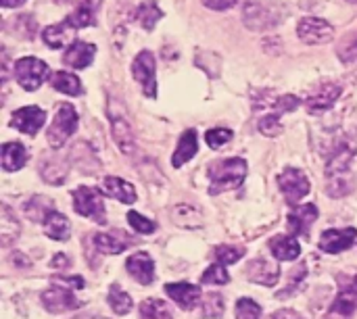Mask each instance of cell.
Returning <instances> with one entry per match:
<instances>
[{"instance_id":"obj_51","label":"cell","mask_w":357,"mask_h":319,"mask_svg":"<svg viewBox=\"0 0 357 319\" xmlns=\"http://www.w3.org/2000/svg\"><path fill=\"white\" fill-rule=\"evenodd\" d=\"M25 0H0V4L4 6V8H17V6H21Z\"/></svg>"},{"instance_id":"obj_13","label":"cell","mask_w":357,"mask_h":319,"mask_svg":"<svg viewBox=\"0 0 357 319\" xmlns=\"http://www.w3.org/2000/svg\"><path fill=\"white\" fill-rule=\"evenodd\" d=\"M44 121H46V113L40 107H23V109L15 111L13 119H10V123L27 136H36L38 130L44 125Z\"/></svg>"},{"instance_id":"obj_28","label":"cell","mask_w":357,"mask_h":319,"mask_svg":"<svg viewBox=\"0 0 357 319\" xmlns=\"http://www.w3.org/2000/svg\"><path fill=\"white\" fill-rule=\"evenodd\" d=\"M44 232L52 240H59V242L67 240L69 238V221H67V217L61 215L59 211H50L46 215V219H44Z\"/></svg>"},{"instance_id":"obj_4","label":"cell","mask_w":357,"mask_h":319,"mask_svg":"<svg viewBox=\"0 0 357 319\" xmlns=\"http://www.w3.org/2000/svg\"><path fill=\"white\" fill-rule=\"evenodd\" d=\"M73 207L82 217H88V219H92V221H96L100 226L107 224L102 199L94 188L79 186L77 190H73Z\"/></svg>"},{"instance_id":"obj_15","label":"cell","mask_w":357,"mask_h":319,"mask_svg":"<svg viewBox=\"0 0 357 319\" xmlns=\"http://www.w3.org/2000/svg\"><path fill=\"white\" fill-rule=\"evenodd\" d=\"M247 278L255 284H261V286H274L280 278V267L278 263L274 261H268V259H255L247 265L245 270Z\"/></svg>"},{"instance_id":"obj_9","label":"cell","mask_w":357,"mask_h":319,"mask_svg":"<svg viewBox=\"0 0 357 319\" xmlns=\"http://www.w3.org/2000/svg\"><path fill=\"white\" fill-rule=\"evenodd\" d=\"M243 21L253 31H266L280 21V13L261 2H249L243 10Z\"/></svg>"},{"instance_id":"obj_31","label":"cell","mask_w":357,"mask_h":319,"mask_svg":"<svg viewBox=\"0 0 357 319\" xmlns=\"http://www.w3.org/2000/svg\"><path fill=\"white\" fill-rule=\"evenodd\" d=\"M172 219H174L180 228H186V230H197V228L203 226L201 213H199L195 207H190V205H178V207H174Z\"/></svg>"},{"instance_id":"obj_1","label":"cell","mask_w":357,"mask_h":319,"mask_svg":"<svg viewBox=\"0 0 357 319\" xmlns=\"http://www.w3.org/2000/svg\"><path fill=\"white\" fill-rule=\"evenodd\" d=\"M247 161L241 157H232V159H224V161H215L209 165V194H220L226 190H234L238 188L245 178H247Z\"/></svg>"},{"instance_id":"obj_37","label":"cell","mask_w":357,"mask_h":319,"mask_svg":"<svg viewBox=\"0 0 357 319\" xmlns=\"http://www.w3.org/2000/svg\"><path fill=\"white\" fill-rule=\"evenodd\" d=\"M337 56H339V61L341 63H345V65H349V63H356L357 61V31H351V33H347L341 42H339V46H337Z\"/></svg>"},{"instance_id":"obj_11","label":"cell","mask_w":357,"mask_h":319,"mask_svg":"<svg viewBox=\"0 0 357 319\" xmlns=\"http://www.w3.org/2000/svg\"><path fill=\"white\" fill-rule=\"evenodd\" d=\"M357 240V230L356 228H341V230H326L320 236V249L324 253L337 255L347 251L354 242Z\"/></svg>"},{"instance_id":"obj_54","label":"cell","mask_w":357,"mask_h":319,"mask_svg":"<svg viewBox=\"0 0 357 319\" xmlns=\"http://www.w3.org/2000/svg\"><path fill=\"white\" fill-rule=\"evenodd\" d=\"M59 2H63V0H59Z\"/></svg>"},{"instance_id":"obj_12","label":"cell","mask_w":357,"mask_h":319,"mask_svg":"<svg viewBox=\"0 0 357 319\" xmlns=\"http://www.w3.org/2000/svg\"><path fill=\"white\" fill-rule=\"evenodd\" d=\"M165 295L182 309L190 311L201 303V288L188 282H176V284H165Z\"/></svg>"},{"instance_id":"obj_33","label":"cell","mask_w":357,"mask_h":319,"mask_svg":"<svg viewBox=\"0 0 357 319\" xmlns=\"http://www.w3.org/2000/svg\"><path fill=\"white\" fill-rule=\"evenodd\" d=\"M40 173L44 178V182L48 184H63L65 182V176H67V163L61 161V159H52V161H44L40 165Z\"/></svg>"},{"instance_id":"obj_34","label":"cell","mask_w":357,"mask_h":319,"mask_svg":"<svg viewBox=\"0 0 357 319\" xmlns=\"http://www.w3.org/2000/svg\"><path fill=\"white\" fill-rule=\"evenodd\" d=\"M92 242H94L96 251L105 253V255H119V253H123L128 249V244L123 240H119L117 236H113V234H94Z\"/></svg>"},{"instance_id":"obj_2","label":"cell","mask_w":357,"mask_h":319,"mask_svg":"<svg viewBox=\"0 0 357 319\" xmlns=\"http://www.w3.org/2000/svg\"><path fill=\"white\" fill-rule=\"evenodd\" d=\"M107 115L113 127V138L119 146V150L123 155H132L136 150V136H134V127L130 123V117L126 115L123 107L115 100L109 98V107H107Z\"/></svg>"},{"instance_id":"obj_46","label":"cell","mask_w":357,"mask_h":319,"mask_svg":"<svg viewBox=\"0 0 357 319\" xmlns=\"http://www.w3.org/2000/svg\"><path fill=\"white\" fill-rule=\"evenodd\" d=\"M303 278H305V265L297 267V272L293 274V284H291V286H289L287 290L278 293V299H287V297H289V295H291V293H293V290L297 288V284H299V282H301Z\"/></svg>"},{"instance_id":"obj_38","label":"cell","mask_w":357,"mask_h":319,"mask_svg":"<svg viewBox=\"0 0 357 319\" xmlns=\"http://www.w3.org/2000/svg\"><path fill=\"white\" fill-rule=\"evenodd\" d=\"M50 211H54V209H52V203L46 201L44 196H33V199L25 205V213H27V217L33 219V221H42V224H44V219H46V215H48Z\"/></svg>"},{"instance_id":"obj_40","label":"cell","mask_w":357,"mask_h":319,"mask_svg":"<svg viewBox=\"0 0 357 319\" xmlns=\"http://www.w3.org/2000/svg\"><path fill=\"white\" fill-rule=\"evenodd\" d=\"M203 316L205 318H222L224 316V297L209 293L203 297Z\"/></svg>"},{"instance_id":"obj_25","label":"cell","mask_w":357,"mask_h":319,"mask_svg":"<svg viewBox=\"0 0 357 319\" xmlns=\"http://www.w3.org/2000/svg\"><path fill=\"white\" fill-rule=\"evenodd\" d=\"M270 251L280 261H295L301 255V247L291 236H276L270 240Z\"/></svg>"},{"instance_id":"obj_26","label":"cell","mask_w":357,"mask_h":319,"mask_svg":"<svg viewBox=\"0 0 357 319\" xmlns=\"http://www.w3.org/2000/svg\"><path fill=\"white\" fill-rule=\"evenodd\" d=\"M27 150L21 142H6L2 146V167L4 171H17L25 165Z\"/></svg>"},{"instance_id":"obj_30","label":"cell","mask_w":357,"mask_h":319,"mask_svg":"<svg viewBox=\"0 0 357 319\" xmlns=\"http://www.w3.org/2000/svg\"><path fill=\"white\" fill-rule=\"evenodd\" d=\"M356 309L357 293L356 290H351V288H347V290H343V293L335 299V303H333V307H331V316H333V318L349 319L356 313Z\"/></svg>"},{"instance_id":"obj_22","label":"cell","mask_w":357,"mask_h":319,"mask_svg":"<svg viewBox=\"0 0 357 319\" xmlns=\"http://www.w3.org/2000/svg\"><path fill=\"white\" fill-rule=\"evenodd\" d=\"M102 192L111 199H117L119 203H126V205H132L138 199L134 186L121 178H115V176H107L102 180Z\"/></svg>"},{"instance_id":"obj_47","label":"cell","mask_w":357,"mask_h":319,"mask_svg":"<svg viewBox=\"0 0 357 319\" xmlns=\"http://www.w3.org/2000/svg\"><path fill=\"white\" fill-rule=\"evenodd\" d=\"M238 0H203V4L211 10H226L232 8Z\"/></svg>"},{"instance_id":"obj_49","label":"cell","mask_w":357,"mask_h":319,"mask_svg":"<svg viewBox=\"0 0 357 319\" xmlns=\"http://www.w3.org/2000/svg\"><path fill=\"white\" fill-rule=\"evenodd\" d=\"M270 319H301L295 311H291V309H282V311H276L274 316Z\"/></svg>"},{"instance_id":"obj_52","label":"cell","mask_w":357,"mask_h":319,"mask_svg":"<svg viewBox=\"0 0 357 319\" xmlns=\"http://www.w3.org/2000/svg\"><path fill=\"white\" fill-rule=\"evenodd\" d=\"M345 2H351V4H357V0H345Z\"/></svg>"},{"instance_id":"obj_53","label":"cell","mask_w":357,"mask_h":319,"mask_svg":"<svg viewBox=\"0 0 357 319\" xmlns=\"http://www.w3.org/2000/svg\"><path fill=\"white\" fill-rule=\"evenodd\" d=\"M356 284H357V278H356Z\"/></svg>"},{"instance_id":"obj_42","label":"cell","mask_w":357,"mask_h":319,"mask_svg":"<svg viewBox=\"0 0 357 319\" xmlns=\"http://www.w3.org/2000/svg\"><path fill=\"white\" fill-rule=\"evenodd\" d=\"M215 257L222 265H232L236 263L238 259L245 257V249L243 247H228V244H222L215 249Z\"/></svg>"},{"instance_id":"obj_45","label":"cell","mask_w":357,"mask_h":319,"mask_svg":"<svg viewBox=\"0 0 357 319\" xmlns=\"http://www.w3.org/2000/svg\"><path fill=\"white\" fill-rule=\"evenodd\" d=\"M228 140H232V130L228 127H215V130H209L205 134V142L211 146V148H220L224 146Z\"/></svg>"},{"instance_id":"obj_8","label":"cell","mask_w":357,"mask_h":319,"mask_svg":"<svg viewBox=\"0 0 357 319\" xmlns=\"http://www.w3.org/2000/svg\"><path fill=\"white\" fill-rule=\"evenodd\" d=\"M278 184H280V190L284 192V199L291 207L301 203V199L307 196V192H310V180L305 178V173L301 169H295V167H287L282 171Z\"/></svg>"},{"instance_id":"obj_36","label":"cell","mask_w":357,"mask_h":319,"mask_svg":"<svg viewBox=\"0 0 357 319\" xmlns=\"http://www.w3.org/2000/svg\"><path fill=\"white\" fill-rule=\"evenodd\" d=\"M140 319H172V311L161 299H146L140 305Z\"/></svg>"},{"instance_id":"obj_21","label":"cell","mask_w":357,"mask_h":319,"mask_svg":"<svg viewBox=\"0 0 357 319\" xmlns=\"http://www.w3.org/2000/svg\"><path fill=\"white\" fill-rule=\"evenodd\" d=\"M96 54V48L88 42H73L63 54V63L71 69H86Z\"/></svg>"},{"instance_id":"obj_43","label":"cell","mask_w":357,"mask_h":319,"mask_svg":"<svg viewBox=\"0 0 357 319\" xmlns=\"http://www.w3.org/2000/svg\"><path fill=\"white\" fill-rule=\"evenodd\" d=\"M128 221H130V226H132L138 234H153V232L157 230V224H155V221L146 219L142 213H136V211H130V213H128Z\"/></svg>"},{"instance_id":"obj_32","label":"cell","mask_w":357,"mask_h":319,"mask_svg":"<svg viewBox=\"0 0 357 319\" xmlns=\"http://www.w3.org/2000/svg\"><path fill=\"white\" fill-rule=\"evenodd\" d=\"M136 19L138 23L146 29V31H153L157 21L163 19V10L157 6L155 0H144L138 8H136Z\"/></svg>"},{"instance_id":"obj_39","label":"cell","mask_w":357,"mask_h":319,"mask_svg":"<svg viewBox=\"0 0 357 319\" xmlns=\"http://www.w3.org/2000/svg\"><path fill=\"white\" fill-rule=\"evenodd\" d=\"M230 282V276L226 272V265L218 263V265H211L203 276H201V284H207V286H224Z\"/></svg>"},{"instance_id":"obj_5","label":"cell","mask_w":357,"mask_h":319,"mask_svg":"<svg viewBox=\"0 0 357 319\" xmlns=\"http://www.w3.org/2000/svg\"><path fill=\"white\" fill-rule=\"evenodd\" d=\"M46 73H48V65L33 56H25L15 63V79L27 92L38 90L42 86Z\"/></svg>"},{"instance_id":"obj_17","label":"cell","mask_w":357,"mask_h":319,"mask_svg":"<svg viewBox=\"0 0 357 319\" xmlns=\"http://www.w3.org/2000/svg\"><path fill=\"white\" fill-rule=\"evenodd\" d=\"M318 215H320V211H318L316 205H301V207H297V209H293V211L289 213L287 226H289V230H291L293 234H297V236H307V232H310L312 224L318 219Z\"/></svg>"},{"instance_id":"obj_19","label":"cell","mask_w":357,"mask_h":319,"mask_svg":"<svg viewBox=\"0 0 357 319\" xmlns=\"http://www.w3.org/2000/svg\"><path fill=\"white\" fill-rule=\"evenodd\" d=\"M126 270H128V274H130L138 284H142V286L153 284V280H155V263H153V259H151L146 253H136V255H132V257L126 261Z\"/></svg>"},{"instance_id":"obj_24","label":"cell","mask_w":357,"mask_h":319,"mask_svg":"<svg viewBox=\"0 0 357 319\" xmlns=\"http://www.w3.org/2000/svg\"><path fill=\"white\" fill-rule=\"evenodd\" d=\"M102 0H82L79 6L67 17V21L75 27V29H82V27H88L94 23L96 19V10L100 8Z\"/></svg>"},{"instance_id":"obj_41","label":"cell","mask_w":357,"mask_h":319,"mask_svg":"<svg viewBox=\"0 0 357 319\" xmlns=\"http://www.w3.org/2000/svg\"><path fill=\"white\" fill-rule=\"evenodd\" d=\"M282 121H280V113H272L259 119V132L268 138H276L282 134Z\"/></svg>"},{"instance_id":"obj_14","label":"cell","mask_w":357,"mask_h":319,"mask_svg":"<svg viewBox=\"0 0 357 319\" xmlns=\"http://www.w3.org/2000/svg\"><path fill=\"white\" fill-rule=\"evenodd\" d=\"M354 157H356V146H354L351 142H347V140L339 142V144L335 146V150H333L328 163H326V176H328V178H339V176L347 173V169H349Z\"/></svg>"},{"instance_id":"obj_23","label":"cell","mask_w":357,"mask_h":319,"mask_svg":"<svg viewBox=\"0 0 357 319\" xmlns=\"http://www.w3.org/2000/svg\"><path fill=\"white\" fill-rule=\"evenodd\" d=\"M199 150V142H197V132L195 130H186L178 142V148L172 157V165L174 167H182L184 163H188Z\"/></svg>"},{"instance_id":"obj_7","label":"cell","mask_w":357,"mask_h":319,"mask_svg":"<svg viewBox=\"0 0 357 319\" xmlns=\"http://www.w3.org/2000/svg\"><path fill=\"white\" fill-rule=\"evenodd\" d=\"M132 75L140 84L144 96L155 98L157 96V79H155V56L151 50H142L136 54L132 65Z\"/></svg>"},{"instance_id":"obj_6","label":"cell","mask_w":357,"mask_h":319,"mask_svg":"<svg viewBox=\"0 0 357 319\" xmlns=\"http://www.w3.org/2000/svg\"><path fill=\"white\" fill-rule=\"evenodd\" d=\"M42 305L50 313H65V311H71V309H79L82 301L73 297L69 286H65L63 282L52 278V286L42 293Z\"/></svg>"},{"instance_id":"obj_20","label":"cell","mask_w":357,"mask_h":319,"mask_svg":"<svg viewBox=\"0 0 357 319\" xmlns=\"http://www.w3.org/2000/svg\"><path fill=\"white\" fill-rule=\"evenodd\" d=\"M261 96H251L253 98V107L255 109H278L282 113H291L299 107V98L293 96V94H287V96H276L274 92H259Z\"/></svg>"},{"instance_id":"obj_18","label":"cell","mask_w":357,"mask_h":319,"mask_svg":"<svg viewBox=\"0 0 357 319\" xmlns=\"http://www.w3.org/2000/svg\"><path fill=\"white\" fill-rule=\"evenodd\" d=\"M75 31H77V29L65 19V21H61V23H56V25H48V27L42 31V38H44V42H46L48 48L59 50V48H63V46H71V44H73Z\"/></svg>"},{"instance_id":"obj_10","label":"cell","mask_w":357,"mask_h":319,"mask_svg":"<svg viewBox=\"0 0 357 319\" xmlns=\"http://www.w3.org/2000/svg\"><path fill=\"white\" fill-rule=\"evenodd\" d=\"M297 36L305 44H324V42L333 40L335 27L320 17H305L297 25Z\"/></svg>"},{"instance_id":"obj_29","label":"cell","mask_w":357,"mask_h":319,"mask_svg":"<svg viewBox=\"0 0 357 319\" xmlns=\"http://www.w3.org/2000/svg\"><path fill=\"white\" fill-rule=\"evenodd\" d=\"M48 81H50V86L54 90H59V92H63L67 96H79L84 92L79 79L73 73H67V71H54Z\"/></svg>"},{"instance_id":"obj_16","label":"cell","mask_w":357,"mask_h":319,"mask_svg":"<svg viewBox=\"0 0 357 319\" xmlns=\"http://www.w3.org/2000/svg\"><path fill=\"white\" fill-rule=\"evenodd\" d=\"M341 96V86L337 84H322L312 96H307L305 104H307V111L312 115H318L322 111H328L335 107V102L339 100Z\"/></svg>"},{"instance_id":"obj_44","label":"cell","mask_w":357,"mask_h":319,"mask_svg":"<svg viewBox=\"0 0 357 319\" xmlns=\"http://www.w3.org/2000/svg\"><path fill=\"white\" fill-rule=\"evenodd\" d=\"M261 318V309L255 301L251 299H241L236 303V319H259Z\"/></svg>"},{"instance_id":"obj_3","label":"cell","mask_w":357,"mask_h":319,"mask_svg":"<svg viewBox=\"0 0 357 319\" xmlns=\"http://www.w3.org/2000/svg\"><path fill=\"white\" fill-rule=\"evenodd\" d=\"M75 130H77V113H75V109L71 104L63 102L56 109V115H54V119L50 123V130L46 134V140H48V144L54 150H59L73 136Z\"/></svg>"},{"instance_id":"obj_50","label":"cell","mask_w":357,"mask_h":319,"mask_svg":"<svg viewBox=\"0 0 357 319\" xmlns=\"http://www.w3.org/2000/svg\"><path fill=\"white\" fill-rule=\"evenodd\" d=\"M52 267H56V270H65V267H69V259H67L65 255H56V257L52 259Z\"/></svg>"},{"instance_id":"obj_35","label":"cell","mask_w":357,"mask_h":319,"mask_svg":"<svg viewBox=\"0 0 357 319\" xmlns=\"http://www.w3.org/2000/svg\"><path fill=\"white\" fill-rule=\"evenodd\" d=\"M109 305L117 316H128L132 311V299L119 284H113L109 288Z\"/></svg>"},{"instance_id":"obj_48","label":"cell","mask_w":357,"mask_h":319,"mask_svg":"<svg viewBox=\"0 0 357 319\" xmlns=\"http://www.w3.org/2000/svg\"><path fill=\"white\" fill-rule=\"evenodd\" d=\"M59 282H63L65 286H69V288H75V290H79V288H84L86 286V282L79 278V276H73V278H56Z\"/></svg>"},{"instance_id":"obj_27","label":"cell","mask_w":357,"mask_h":319,"mask_svg":"<svg viewBox=\"0 0 357 319\" xmlns=\"http://www.w3.org/2000/svg\"><path fill=\"white\" fill-rule=\"evenodd\" d=\"M21 226L17 221V217L13 215V211L2 205V213H0V242L4 247H10L17 238H19Z\"/></svg>"}]
</instances>
